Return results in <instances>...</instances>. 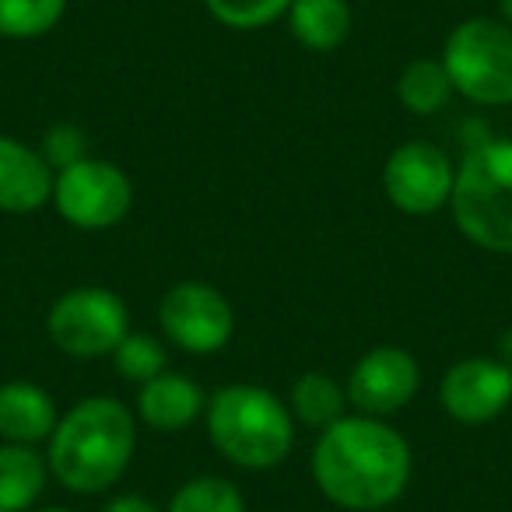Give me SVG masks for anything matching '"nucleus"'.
<instances>
[{"label":"nucleus","instance_id":"nucleus-5","mask_svg":"<svg viewBox=\"0 0 512 512\" xmlns=\"http://www.w3.org/2000/svg\"><path fill=\"white\" fill-rule=\"evenodd\" d=\"M453 92L484 109L512 106V29L502 18H467L439 53Z\"/></svg>","mask_w":512,"mask_h":512},{"label":"nucleus","instance_id":"nucleus-23","mask_svg":"<svg viewBox=\"0 0 512 512\" xmlns=\"http://www.w3.org/2000/svg\"><path fill=\"white\" fill-rule=\"evenodd\" d=\"M39 155L46 158V165H50L53 172L81 162V158H88L85 130L74 127V123H53V127L43 134V141H39Z\"/></svg>","mask_w":512,"mask_h":512},{"label":"nucleus","instance_id":"nucleus-11","mask_svg":"<svg viewBox=\"0 0 512 512\" xmlns=\"http://www.w3.org/2000/svg\"><path fill=\"white\" fill-rule=\"evenodd\" d=\"M512 404V369L498 355H470L439 379V407L456 425H488Z\"/></svg>","mask_w":512,"mask_h":512},{"label":"nucleus","instance_id":"nucleus-16","mask_svg":"<svg viewBox=\"0 0 512 512\" xmlns=\"http://www.w3.org/2000/svg\"><path fill=\"white\" fill-rule=\"evenodd\" d=\"M50 481L46 453L36 446L0 442V512H32Z\"/></svg>","mask_w":512,"mask_h":512},{"label":"nucleus","instance_id":"nucleus-3","mask_svg":"<svg viewBox=\"0 0 512 512\" xmlns=\"http://www.w3.org/2000/svg\"><path fill=\"white\" fill-rule=\"evenodd\" d=\"M207 439L221 460L239 470H274L295 446V418L267 386L228 383L207 397Z\"/></svg>","mask_w":512,"mask_h":512},{"label":"nucleus","instance_id":"nucleus-7","mask_svg":"<svg viewBox=\"0 0 512 512\" xmlns=\"http://www.w3.org/2000/svg\"><path fill=\"white\" fill-rule=\"evenodd\" d=\"M53 211L78 232L116 228L134 207V183L109 158H81L53 176Z\"/></svg>","mask_w":512,"mask_h":512},{"label":"nucleus","instance_id":"nucleus-20","mask_svg":"<svg viewBox=\"0 0 512 512\" xmlns=\"http://www.w3.org/2000/svg\"><path fill=\"white\" fill-rule=\"evenodd\" d=\"M165 512H246V498L228 477L200 474L172 491Z\"/></svg>","mask_w":512,"mask_h":512},{"label":"nucleus","instance_id":"nucleus-1","mask_svg":"<svg viewBox=\"0 0 512 512\" xmlns=\"http://www.w3.org/2000/svg\"><path fill=\"white\" fill-rule=\"evenodd\" d=\"M313 481L344 512H383L407 491L414 474L411 442L386 418L344 414L313 446Z\"/></svg>","mask_w":512,"mask_h":512},{"label":"nucleus","instance_id":"nucleus-17","mask_svg":"<svg viewBox=\"0 0 512 512\" xmlns=\"http://www.w3.org/2000/svg\"><path fill=\"white\" fill-rule=\"evenodd\" d=\"M285 404H288V411H292L295 425L313 428V432H323V428H330L334 421H341L351 407L344 383L323 369L302 372L292 383V390H288Z\"/></svg>","mask_w":512,"mask_h":512},{"label":"nucleus","instance_id":"nucleus-26","mask_svg":"<svg viewBox=\"0 0 512 512\" xmlns=\"http://www.w3.org/2000/svg\"><path fill=\"white\" fill-rule=\"evenodd\" d=\"M498 18L512 29V0H498Z\"/></svg>","mask_w":512,"mask_h":512},{"label":"nucleus","instance_id":"nucleus-18","mask_svg":"<svg viewBox=\"0 0 512 512\" xmlns=\"http://www.w3.org/2000/svg\"><path fill=\"white\" fill-rule=\"evenodd\" d=\"M453 81L439 57H418L400 71L397 99L411 116H435L453 99Z\"/></svg>","mask_w":512,"mask_h":512},{"label":"nucleus","instance_id":"nucleus-14","mask_svg":"<svg viewBox=\"0 0 512 512\" xmlns=\"http://www.w3.org/2000/svg\"><path fill=\"white\" fill-rule=\"evenodd\" d=\"M57 421L60 407L46 386L29 379L0 383V442H18V446L50 442Z\"/></svg>","mask_w":512,"mask_h":512},{"label":"nucleus","instance_id":"nucleus-22","mask_svg":"<svg viewBox=\"0 0 512 512\" xmlns=\"http://www.w3.org/2000/svg\"><path fill=\"white\" fill-rule=\"evenodd\" d=\"M207 15L232 32H256L281 22L292 0H204Z\"/></svg>","mask_w":512,"mask_h":512},{"label":"nucleus","instance_id":"nucleus-2","mask_svg":"<svg viewBox=\"0 0 512 512\" xmlns=\"http://www.w3.org/2000/svg\"><path fill=\"white\" fill-rule=\"evenodd\" d=\"M137 414L116 397H85L60 414L46 463L50 477L74 495L116 488L137 453Z\"/></svg>","mask_w":512,"mask_h":512},{"label":"nucleus","instance_id":"nucleus-15","mask_svg":"<svg viewBox=\"0 0 512 512\" xmlns=\"http://www.w3.org/2000/svg\"><path fill=\"white\" fill-rule=\"evenodd\" d=\"M288 32L309 53H334L351 36V4L348 0H292L288 8Z\"/></svg>","mask_w":512,"mask_h":512},{"label":"nucleus","instance_id":"nucleus-12","mask_svg":"<svg viewBox=\"0 0 512 512\" xmlns=\"http://www.w3.org/2000/svg\"><path fill=\"white\" fill-rule=\"evenodd\" d=\"M207 393L197 379L183 376V372H169L148 379L144 386H137L134 414L137 425H144L148 432H186L204 418Z\"/></svg>","mask_w":512,"mask_h":512},{"label":"nucleus","instance_id":"nucleus-25","mask_svg":"<svg viewBox=\"0 0 512 512\" xmlns=\"http://www.w3.org/2000/svg\"><path fill=\"white\" fill-rule=\"evenodd\" d=\"M498 358L512 369V323L498 334Z\"/></svg>","mask_w":512,"mask_h":512},{"label":"nucleus","instance_id":"nucleus-27","mask_svg":"<svg viewBox=\"0 0 512 512\" xmlns=\"http://www.w3.org/2000/svg\"><path fill=\"white\" fill-rule=\"evenodd\" d=\"M36 512H74V509H60V505H50V509H36Z\"/></svg>","mask_w":512,"mask_h":512},{"label":"nucleus","instance_id":"nucleus-8","mask_svg":"<svg viewBox=\"0 0 512 512\" xmlns=\"http://www.w3.org/2000/svg\"><path fill=\"white\" fill-rule=\"evenodd\" d=\"M158 327L186 355H218L235 334V309L207 281H179L158 302Z\"/></svg>","mask_w":512,"mask_h":512},{"label":"nucleus","instance_id":"nucleus-4","mask_svg":"<svg viewBox=\"0 0 512 512\" xmlns=\"http://www.w3.org/2000/svg\"><path fill=\"white\" fill-rule=\"evenodd\" d=\"M449 211L460 235L477 249L512 253V137L481 130V137L463 144Z\"/></svg>","mask_w":512,"mask_h":512},{"label":"nucleus","instance_id":"nucleus-6","mask_svg":"<svg viewBox=\"0 0 512 512\" xmlns=\"http://www.w3.org/2000/svg\"><path fill=\"white\" fill-rule=\"evenodd\" d=\"M127 334V302L102 285L67 288L46 313V337L67 358H109Z\"/></svg>","mask_w":512,"mask_h":512},{"label":"nucleus","instance_id":"nucleus-9","mask_svg":"<svg viewBox=\"0 0 512 512\" xmlns=\"http://www.w3.org/2000/svg\"><path fill=\"white\" fill-rule=\"evenodd\" d=\"M456 165L439 144L407 141L386 155L383 165V193L400 214L425 218L442 207H449L453 197Z\"/></svg>","mask_w":512,"mask_h":512},{"label":"nucleus","instance_id":"nucleus-13","mask_svg":"<svg viewBox=\"0 0 512 512\" xmlns=\"http://www.w3.org/2000/svg\"><path fill=\"white\" fill-rule=\"evenodd\" d=\"M53 176L39 148L0 134V214H36L50 204Z\"/></svg>","mask_w":512,"mask_h":512},{"label":"nucleus","instance_id":"nucleus-21","mask_svg":"<svg viewBox=\"0 0 512 512\" xmlns=\"http://www.w3.org/2000/svg\"><path fill=\"white\" fill-rule=\"evenodd\" d=\"M113 365L127 383L144 386L148 379L162 376L169 369V348H165V337L144 334V330H130L120 341V348L113 351Z\"/></svg>","mask_w":512,"mask_h":512},{"label":"nucleus","instance_id":"nucleus-10","mask_svg":"<svg viewBox=\"0 0 512 512\" xmlns=\"http://www.w3.org/2000/svg\"><path fill=\"white\" fill-rule=\"evenodd\" d=\"M344 390H348V404L355 407V414L390 418L418 397L421 365L407 348L379 344L358 358L355 369L348 372Z\"/></svg>","mask_w":512,"mask_h":512},{"label":"nucleus","instance_id":"nucleus-24","mask_svg":"<svg viewBox=\"0 0 512 512\" xmlns=\"http://www.w3.org/2000/svg\"><path fill=\"white\" fill-rule=\"evenodd\" d=\"M102 512H165V509H158V505L144 495H116L102 505Z\"/></svg>","mask_w":512,"mask_h":512},{"label":"nucleus","instance_id":"nucleus-19","mask_svg":"<svg viewBox=\"0 0 512 512\" xmlns=\"http://www.w3.org/2000/svg\"><path fill=\"white\" fill-rule=\"evenodd\" d=\"M67 0H0V39L32 43L64 22Z\"/></svg>","mask_w":512,"mask_h":512}]
</instances>
